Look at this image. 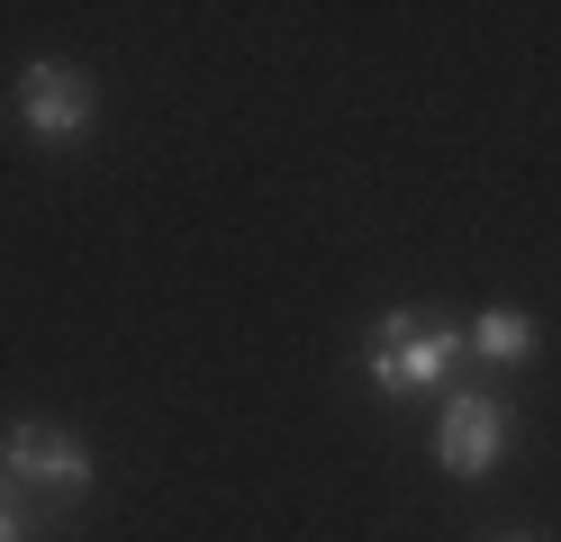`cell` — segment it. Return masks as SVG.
Returning <instances> with one entry per match:
<instances>
[{"mask_svg":"<svg viewBox=\"0 0 561 542\" xmlns=\"http://www.w3.org/2000/svg\"><path fill=\"white\" fill-rule=\"evenodd\" d=\"M453 361H462V335L435 325V316H416V308H390L371 325V344H363V371H371L380 397H426V389L453 380Z\"/></svg>","mask_w":561,"mask_h":542,"instance_id":"1","label":"cell"},{"mask_svg":"<svg viewBox=\"0 0 561 542\" xmlns=\"http://www.w3.org/2000/svg\"><path fill=\"white\" fill-rule=\"evenodd\" d=\"M0 480L27 497V516H37V506H82V488H91V452H82L73 425L19 416L10 434H0Z\"/></svg>","mask_w":561,"mask_h":542,"instance_id":"2","label":"cell"},{"mask_svg":"<svg viewBox=\"0 0 561 542\" xmlns=\"http://www.w3.org/2000/svg\"><path fill=\"white\" fill-rule=\"evenodd\" d=\"M507 407L499 397H480V389H462V397H444V425H435V452H444V470L453 480H489V470L507 461Z\"/></svg>","mask_w":561,"mask_h":542,"instance_id":"3","label":"cell"},{"mask_svg":"<svg viewBox=\"0 0 561 542\" xmlns=\"http://www.w3.org/2000/svg\"><path fill=\"white\" fill-rule=\"evenodd\" d=\"M19 127L46 136V145L82 136V127H91V72H73V64H27V72H19Z\"/></svg>","mask_w":561,"mask_h":542,"instance_id":"4","label":"cell"},{"mask_svg":"<svg viewBox=\"0 0 561 542\" xmlns=\"http://www.w3.org/2000/svg\"><path fill=\"white\" fill-rule=\"evenodd\" d=\"M462 344H471L480 361H499V371H507V361H525V353H535V316H525V308H489Z\"/></svg>","mask_w":561,"mask_h":542,"instance_id":"5","label":"cell"},{"mask_svg":"<svg viewBox=\"0 0 561 542\" xmlns=\"http://www.w3.org/2000/svg\"><path fill=\"white\" fill-rule=\"evenodd\" d=\"M27 533H37V516H27V506H19V488L0 480V542H27Z\"/></svg>","mask_w":561,"mask_h":542,"instance_id":"6","label":"cell"}]
</instances>
